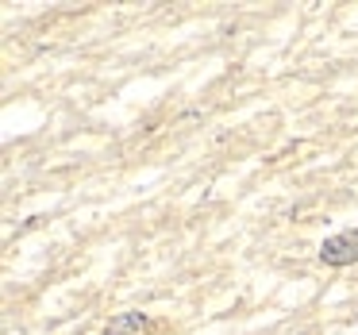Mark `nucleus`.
Listing matches in <instances>:
<instances>
[{
    "instance_id": "f03ea898",
    "label": "nucleus",
    "mask_w": 358,
    "mask_h": 335,
    "mask_svg": "<svg viewBox=\"0 0 358 335\" xmlns=\"http://www.w3.org/2000/svg\"><path fill=\"white\" fill-rule=\"evenodd\" d=\"M143 332H147L143 312H127V316H120V320L108 324V335H143Z\"/></svg>"
},
{
    "instance_id": "f257e3e1",
    "label": "nucleus",
    "mask_w": 358,
    "mask_h": 335,
    "mask_svg": "<svg viewBox=\"0 0 358 335\" xmlns=\"http://www.w3.org/2000/svg\"><path fill=\"white\" fill-rule=\"evenodd\" d=\"M320 258L327 266H350L358 262V231H339L320 247Z\"/></svg>"
}]
</instances>
